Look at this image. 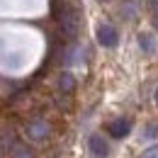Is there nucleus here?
<instances>
[{
	"label": "nucleus",
	"mask_w": 158,
	"mask_h": 158,
	"mask_svg": "<svg viewBox=\"0 0 158 158\" xmlns=\"http://www.w3.org/2000/svg\"><path fill=\"white\" fill-rule=\"evenodd\" d=\"M27 134L39 141V139H44L46 134H49V127H46V122H32V124L27 127Z\"/></svg>",
	"instance_id": "nucleus-5"
},
{
	"label": "nucleus",
	"mask_w": 158,
	"mask_h": 158,
	"mask_svg": "<svg viewBox=\"0 0 158 158\" xmlns=\"http://www.w3.org/2000/svg\"><path fill=\"white\" fill-rule=\"evenodd\" d=\"M139 44H141V49H143L146 54H153V46H156V44H153V39H151L148 34H141V37H139Z\"/></svg>",
	"instance_id": "nucleus-8"
},
{
	"label": "nucleus",
	"mask_w": 158,
	"mask_h": 158,
	"mask_svg": "<svg viewBox=\"0 0 158 158\" xmlns=\"http://www.w3.org/2000/svg\"><path fill=\"white\" fill-rule=\"evenodd\" d=\"M10 158H34V153H32V148H29V146H24V143H15Z\"/></svg>",
	"instance_id": "nucleus-6"
},
{
	"label": "nucleus",
	"mask_w": 158,
	"mask_h": 158,
	"mask_svg": "<svg viewBox=\"0 0 158 158\" xmlns=\"http://www.w3.org/2000/svg\"><path fill=\"white\" fill-rule=\"evenodd\" d=\"M98 41L102 44V46H107V49H112V46H117L119 44V34H117V29L112 27V24H100L98 27Z\"/></svg>",
	"instance_id": "nucleus-2"
},
{
	"label": "nucleus",
	"mask_w": 158,
	"mask_h": 158,
	"mask_svg": "<svg viewBox=\"0 0 158 158\" xmlns=\"http://www.w3.org/2000/svg\"><path fill=\"white\" fill-rule=\"evenodd\" d=\"M151 7H153V22H156V29H158V0H151Z\"/></svg>",
	"instance_id": "nucleus-10"
},
{
	"label": "nucleus",
	"mask_w": 158,
	"mask_h": 158,
	"mask_svg": "<svg viewBox=\"0 0 158 158\" xmlns=\"http://www.w3.org/2000/svg\"><path fill=\"white\" fill-rule=\"evenodd\" d=\"M54 17H56V24H59L61 34L66 39H76L80 34V27H83V12L78 10V5L63 0V2H56L54 0Z\"/></svg>",
	"instance_id": "nucleus-1"
},
{
	"label": "nucleus",
	"mask_w": 158,
	"mask_h": 158,
	"mask_svg": "<svg viewBox=\"0 0 158 158\" xmlns=\"http://www.w3.org/2000/svg\"><path fill=\"white\" fill-rule=\"evenodd\" d=\"M141 158H158V146H151V148H146V151L141 153Z\"/></svg>",
	"instance_id": "nucleus-9"
},
{
	"label": "nucleus",
	"mask_w": 158,
	"mask_h": 158,
	"mask_svg": "<svg viewBox=\"0 0 158 158\" xmlns=\"http://www.w3.org/2000/svg\"><path fill=\"white\" fill-rule=\"evenodd\" d=\"M59 88L63 90V93H71V90L76 88V80H73V76H71V73H61V78H59Z\"/></svg>",
	"instance_id": "nucleus-7"
},
{
	"label": "nucleus",
	"mask_w": 158,
	"mask_h": 158,
	"mask_svg": "<svg viewBox=\"0 0 158 158\" xmlns=\"http://www.w3.org/2000/svg\"><path fill=\"white\" fill-rule=\"evenodd\" d=\"M107 131H110L114 139H124L129 131H131V122H129V119H124V117L112 119V122L107 124Z\"/></svg>",
	"instance_id": "nucleus-3"
},
{
	"label": "nucleus",
	"mask_w": 158,
	"mask_h": 158,
	"mask_svg": "<svg viewBox=\"0 0 158 158\" xmlns=\"http://www.w3.org/2000/svg\"><path fill=\"white\" fill-rule=\"evenodd\" d=\"M156 105H158V90H156Z\"/></svg>",
	"instance_id": "nucleus-11"
},
{
	"label": "nucleus",
	"mask_w": 158,
	"mask_h": 158,
	"mask_svg": "<svg viewBox=\"0 0 158 158\" xmlns=\"http://www.w3.org/2000/svg\"><path fill=\"white\" fill-rule=\"evenodd\" d=\"M100 2H110V0H100Z\"/></svg>",
	"instance_id": "nucleus-12"
},
{
	"label": "nucleus",
	"mask_w": 158,
	"mask_h": 158,
	"mask_svg": "<svg viewBox=\"0 0 158 158\" xmlns=\"http://www.w3.org/2000/svg\"><path fill=\"white\" fill-rule=\"evenodd\" d=\"M0 158H2V153H0Z\"/></svg>",
	"instance_id": "nucleus-13"
},
{
	"label": "nucleus",
	"mask_w": 158,
	"mask_h": 158,
	"mask_svg": "<svg viewBox=\"0 0 158 158\" xmlns=\"http://www.w3.org/2000/svg\"><path fill=\"white\" fill-rule=\"evenodd\" d=\"M88 146H90V151H93L95 156H107V151H110L107 141L100 136V134H93V136L88 139Z\"/></svg>",
	"instance_id": "nucleus-4"
}]
</instances>
